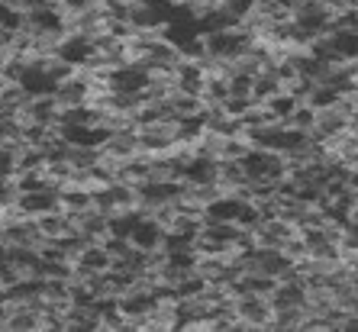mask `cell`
<instances>
[{
    "mask_svg": "<svg viewBox=\"0 0 358 332\" xmlns=\"http://www.w3.org/2000/svg\"><path fill=\"white\" fill-rule=\"evenodd\" d=\"M94 52H97L94 36H87V33H65V39H62L59 49H55V55H59L62 62H68V65L84 68L87 62L94 59Z\"/></svg>",
    "mask_w": 358,
    "mask_h": 332,
    "instance_id": "cell-3",
    "label": "cell"
},
{
    "mask_svg": "<svg viewBox=\"0 0 358 332\" xmlns=\"http://www.w3.org/2000/svg\"><path fill=\"white\" fill-rule=\"evenodd\" d=\"M317 113L320 110L313 107V103L300 100V107L294 110V117L287 120V126H294V129H300V133H313V129H317Z\"/></svg>",
    "mask_w": 358,
    "mask_h": 332,
    "instance_id": "cell-10",
    "label": "cell"
},
{
    "mask_svg": "<svg viewBox=\"0 0 358 332\" xmlns=\"http://www.w3.org/2000/svg\"><path fill=\"white\" fill-rule=\"evenodd\" d=\"M165 226L155 219V216H142L139 223H136V229H133V236H129V242H133L136 249H142V252H155V249H165Z\"/></svg>",
    "mask_w": 358,
    "mask_h": 332,
    "instance_id": "cell-7",
    "label": "cell"
},
{
    "mask_svg": "<svg viewBox=\"0 0 358 332\" xmlns=\"http://www.w3.org/2000/svg\"><path fill=\"white\" fill-rule=\"evenodd\" d=\"M262 107L268 110V117L275 120V123H287V120L294 117V110L300 107V100L294 97L291 91H281V94H275L271 100H265Z\"/></svg>",
    "mask_w": 358,
    "mask_h": 332,
    "instance_id": "cell-9",
    "label": "cell"
},
{
    "mask_svg": "<svg viewBox=\"0 0 358 332\" xmlns=\"http://www.w3.org/2000/svg\"><path fill=\"white\" fill-rule=\"evenodd\" d=\"M23 120L26 123H42V126H59L62 120V103L55 94H42V97H29L23 103Z\"/></svg>",
    "mask_w": 358,
    "mask_h": 332,
    "instance_id": "cell-4",
    "label": "cell"
},
{
    "mask_svg": "<svg viewBox=\"0 0 358 332\" xmlns=\"http://www.w3.org/2000/svg\"><path fill=\"white\" fill-rule=\"evenodd\" d=\"M52 210H62L59 187H45V191L20 194V203H17V213L20 216H42V213H52Z\"/></svg>",
    "mask_w": 358,
    "mask_h": 332,
    "instance_id": "cell-5",
    "label": "cell"
},
{
    "mask_svg": "<svg viewBox=\"0 0 358 332\" xmlns=\"http://www.w3.org/2000/svg\"><path fill=\"white\" fill-rule=\"evenodd\" d=\"M242 207H245V197L226 191V194H220L217 200H210L207 207H203V216H207V219H217V223H236L239 213H242Z\"/></svg>",
    "mask_w": 358,
    "mask_h": 332,
    "instance_id": "cell-8",
    "label": "cell"
},
{
    "mask_svg": "<svg viewBox=\"0 0 358 332\" xmlns=\"http://www.w3.org/2000/svg\"><path fill=\"white\" fill-rule=\"evenodd\" d=\"M113 268V255L103 242H87L75 258V281L87 277V274H103Z\"/></svg>",
    "mask_w": 358,
    "mask_h": 332,
    "instance_id": "cell-2",
    "label": "cell"
},
{
    "mask_svg": "<svg viewBox=\"0 0 358 332\" xmlns=\"http://www.w3.org/2000/svg\"><path fill=\"white\" fill-rule=\"evenodd\" d=\"M236 316H239V329H268L275 319V303H271V297H262V294H239Z\"/></svg>",
    "mask_w": 358,
    "mask_h": 332,
    "instance_id": "cell-1",
    "label": "cell"
},
{
    "mask_svg": "<svg viewBox=\"0 0 358 332\" xmlns=\"http://www.w3.org/2000/svg\"><path fill=\"white\" fill-rule=\"evenodd\" d=\"M297 233V226L291 219H284V216H268L265 223L255 229V242L265 245V249H284V242L291 239Z\"/></svg>",
    "mask_w": 358,
    "mask_h": 332,
    "instance_id": "cell-6",
    "label": "cell"
}]
</instances>
